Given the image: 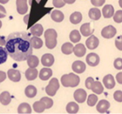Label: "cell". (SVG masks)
I'll list each match as a JSON object with an SVG mask.
<instances>
[{
    "mask_svg": "<svg viewBox=\"0 0 122 114\" xmlns=\"http://www.w3.org/2000/svg\"><path fill=\"white\" fill-rule=\"evenodd\" d=\"M44 37H45L46 41V46L49 49H53L56 46L57 41H56V38H57V33H56V30L53 28H49L44 33Z\"/></svg>",
    "mask_w": 122,
    "mask_h": 114,
    "instance_id": "3",
    "label": "cell"
},
{
    "mask_svg": "<svg viewBox=\"0 0 122 114\" xmlns=\"http://www.w3.org/2000/svg\"><path fill=\"white\" fill-rule=\"evenodd\" d=\"M94 83V79L92 77H89L86 80V87L87 89H92V87Z\"/></svg>",
    "mask_w": 122,
    "mask_h": 114,
    "instance_id": "41",
    "label": "cell"
},
{
    "mask_svg": "<svg viewBox=\"0 0 122 114\" xmlns=\"http://www.w3.org/2000/svg\"><path fill=\"white\" fill-rule=\"evenodd\" d=\"M6 49L8 55L17 62L27 60L32 53L31 38L25 32L12 33L6 39Z\"/></svg>",
    "mask_w": 122,
    "mask_h": 114,
    "instance_id": "1",
    "label": "cell"
},
{
    "mask_svg": "<svg viewBox=\"0 0 122 114\" xmlns=\"http://www.w3.org/2000/svg\"><path fill=\"white\" fill-rule=\"evenodd\" d=\"M8 78L11 81L15 82H18L21 80V73L18 70H16V69H9L8 72Z\"/></svg>",
    "mask_w": 122,
    "mask_h": 114,
    "instance_id": "11",
    "label": "cell"
},
{
    "mask_svg": "<svg viewBox=\"0 0 122 114\" xmlns=\"http://www.w3.org/2000/svg\"><path fill=\"white\" fill-rule=\"evenodd\" d=\"M11 95L8 92H3L0 94V103H2L4 106H7L10 103H11Z\"/></svg>",
    "mask_w": 122,
    "mask_h": 114,
    "instance_id": "22",
    "label": "cell"
},
{
    "mask_svg": "<svg viewBox=\"0 0 122 114\" xmlns=\"http://www.w3.org/2000/svg\"><path fill=\"white\" fill-rule=\"evenodd\" d=\"M8 53L7 51L6 48H3V47H0V64H3L8 59Z\"/></svg>",
    "mask_w": 122,
    "mask_h": 114,
    "instance_id": "33",
    "label": "cell"
},
{
    "mask_svg": "<svg viewBox=\"0 0 122 114\" xmlns=\"http://www.w3.org/2000/svg\"><path fill=\"white\" fill-rule=\"evenodd\" d=\"M116 47L117 49L122 51V35L118 36L117 38L116 39Z\"/></svg>",
    "mask_w": 122,
    "mask_h": 114,
    "instance_id": "42",
    "label": "cell"
},
{
    "mask_svg": "<svg viewBox=\"0 0 122 114\" xmlns=\"http://www.w3.org/2000/svg\"><path fill=\"white\" fill-rule=\"evenodd\" d=\"M116 80L120 84H122V72L116 74Z\"/></svg>",
    "mask_w": 122,
    "mask_h": 114,
    "instance_id": "46",
    "label": "cell"
},
{
    "mask_svg": "<svg viewBox=\"0 0 122 114\" xmlns=\"http://www.w3.org/2000/svg\"><path fill=\"white\" fill-rule=\"evenodd\" d=\"M113 18H114V21L117 23H120L122 22V11L121 10H118L116 11V13H114L113 15Z\"/></svg>",
    "mask_w": 122,
    "mask_h": 114,
    "instance_id": "37",
    "label": "cell"
},
{
    "mask_svg": "<svg viewBox=\"0 0 122 114\" xmlns=\"http://www.w3.org/2000/svg\"><path fill=\"white\" fill-rule=\"evenodd\" d=\"M114 67L116 69H118V70H121L122 69V58H118L115 60L114 62Z\"/></svg>",
    "mask_w": 122,
    "mask_h": 114,
    "instance_id": "40",
    "label": "cell"
},
{
    "mask_svg": "<svg viewBox=\"0 0 122 114\" xmlns=\"http://www.w3.org/2000/svg\"><path fill=\"white\" fill-rule=\"evenodd\" d=\"M60 87V84H59V82H58V80L56 78H52L50 80L48 85L46 87V93H47V95H49V96L51 97H53L55 96V94L56 93V92L57 90L59 89Z\"/></svg>",
    "mask_w": 122,
    "mask_h": 114,
    "instance_id": "4",
    "label": "cell"
},
{
    "mask_svg": "<svg viewBox=\"0 0 122 114\" xmlns=\"http://www.w3.org/2000/svg\"><path fill=\"white\" fill-rule=\"evenodd\" d=\"M65 3H68V4H72L76 2V0H64Z\"/></svg>",
    "mask_w": 122,
    "mask_h": 114,
    "instance_id": "49",
    "label": "cell"
},
{
    "mask_svg": "<svg viewBox=\"0 0 122 114\" xmlns=\"http://www.w3.org/2000/svg\"><path fill=\"white\" fill-rule=\"evenodd\" d=\"M27 65H28L29 68H37L39 64V59L37 56H34V55H30V56L27 58Z\"/></svg>",
    "mask_w": 122,
    "mask_h": 114,
    "instance_id": "25",
    "label": "cell"
},
{
    "mask_svg": "<svg viewBox=\"0 0 122 114\" xmlns=\"http://www.w3.org/2000/svg\"><path fill=\"white\" fill-rule=\"evenodd\" d=\"M17 11L19 14H25L28 10L27 0H17L16 1Z\"/></svg>",
    "mask_w": 122,
    "mask_h": 114,
    "instance_id": "8",
    "label": "cell"
},
{
    "mask_svg": "<svg viewBox=\"0 0 122 114\" xmlns=\"http://www.w3.org/2000/svg\"><path fill=\"white\" fill-rule=\"evenodd\" d=\"M71 68L76 73H82L86 70V64L83 62L77 60V61H75L72 63Z\"/></svg>",
    "mask_w": 122,
    "mask_h": 114,
    "instance_id": "12",
    "label": "cell"
},
{
    "mask_svg": "<svg viewBox=\"0 0 122 114\" xmlns=\"http://www.w3.org/2000/svg\"><path fill=\"white\" fill-rule=\"evenodd\" d=\"M73 53H75V55L78 58H81L86 53V48L82 43H78L76 44L73 48Z\"/></svg>",
    "mask_w": 122,
    "mask_h": 114,
    "instance_id": "15",
    "label": "cell"
},
{
    "mask_svg": "<svg viewBox=\"0 0 122 114\" xmlns=\"http://www.w3.org/2000/svg\"><path fill=\"white\" fill-rule=\"evenodd\" d=\"M32 1H33V0H28V3H29V5H30V6L32 5ZM36 2H37V3H39L40 0H36Z\"/></svg>",
    "mask_w": 122,
    "mask_h": 114,
    "instance_id": "50",
    "label": "cell"
},
{
    "mask_svg": "<svg viewBox=\"0 0 122 114\" xmlns=\"http://www.w3.org/2000/svg\"><path fill=\"white\" fill-rule=\"evenodd\" d=\"M6 9H5L4 7H3L1 4H0V18H3L6 17Z\"/></svg>",
    "mask_w": 122,
    "mask_h": 114,
    "instance_id": "44",
    "label": "cell"
},
{
    "mask_svg": "<svg viewBox=\"0 0 122 114\" xmlns=\"http://www.w3.org/2000/svg\"><path fill=\"white\" fill-rule=\"evenodd\" d=\"M28 19H29V14H27L26 16L24 17V18H23V20H24V23L26 24L28 23Z\"/></svg>",
    "mask_w": 122,
    "mask_h": 114,
    "instance_id": "48",
    "label": "cell"
},
{
    "mask_svg": "<svg viewBox=\"0 0 122 114\" xmlns=\"http://www.w3.org/2000/svg\"><path fill=\"white\" fill-rule=\"evenodd\" d=\"M25 95L29 98H32L37 95V88L34 86L29 85L25 88Z\"/></svg>",
    "mask_w": 122,
    "mask_h": 114,
    "instance_id": "29",
    "label": "cell"
},
{
    "mask_svg": "<svg viewBox=\"0 0 122 114\" xmlns=\"http://www.w3.org/2000/svg\"><path fill=\"white\" fill-rule=\"evenodd\" d=\"M86 47L89 49H91V50L95 49V48H97L98 45H99V39H98L96 36L92 34V35L86 39Z\"/></svg>",
    "mask_w": 122,
    "mask_h": 114,
    "instance_id": "9",
    "label": "cell"
},
{
    "mask_svg": "<svg viewBox=\"0 0 122 114\" xmlns=\"http://www.w3.org/2000/svg\"><path fill=\"white\" fill-rule=\"evenodd\" d=\"M115 13L114 7L111 4H107L102 8V14L105 18H110L113 17Z\"/></svg>",
    "mask_w": 122,
    "mask_h": 114,
    "instance_id": "18",
    "label": "cell"
},
{
    "mask_svg": "<svg viewBox=\"0 0 122 114\" xmlns=\"http://www.w3.org/2000/svg\"><path fill=\"white\" fill-rule=\"evenodd\" d=\"M1 27H2V21L0 20V28H1Z\"/></svg>",
    "mask_w": 122,
    "mask_h": 114,
    "instance_id": "53",
    "label": "cell"
},
{
    "mask_svg": "<svg viewBox=\"0 0 122 114\" xmlns=\"http://www.w3.org/2000/svg\"><path fill=\"white\" fill-rule=\"evenodd\" d=\"M87 64L91 67H96L100 63V57L98 56L97 53H91L86 56V58Z\"/></svg>",
    "mask_w": 122,
    "mask_h": 114,
    "instance_id": "6",
    "label": "cell"
},
{
    "mask_svg": "<svg viewBox=\"0 0 122 114\" xmlns=\"http://www.w3.org/2000/svg\"><path fill=\"white\" fill-rule=\"evenodd\" d=\"M66 110L68 113H76L79 111V106L74 102H71V103H69L66 105Z\"/></svg>",
    "mask_w": 122,
    "mask_h": 114,
    "instance_id": "31",
    "label": "cell"
},
{
    "mask_svg": "<svg viewBox=\"0 0 122 114\" xmlns=\"http://www.w3.org/2000/svg\"><path fill=\"white\" fill-rule=\"evenodd\" d=\"M30 32L33 36L40 37L43 33V27H42V25H41L39 23L35 24V25H33L30 28Z\"/></svg>",
    "mask_w": 122,
    "mask_h": 114,
    "instance_id": "20",
    "label": "cell"
},
{
    "mask_svg": "<svg viewBox=\"0 0 122 114\" xmlns=\"http://www.w3.org/2000/svg\"><path fill=\"white\" fill-rule=\"evenodd\" d=\"M51 18L53 21L56 22V23H61L64 19V14L59 10H54L53 12H51Z\"/></svg>",
    "mask_w": 122,
    "mask_h": 114,
    "instance_id": "21",
    "label": "cell"
},
{
    "mask_svg": "<svg viewBox=\"0 0 122 114\" xmlns=\"http://www.w3.org/2000/svg\"><path fill=\"white\" fill-rule=\"evenodd\" d=\"M82 19V15L80 12H75V13H71L70 16V21L73 24H78L81 21Z\"/></svg>",
    "mask_w": 122,
    "mask_h": 114,
    "instance_id": "30",
    "label": "cell"
},
{
    "mask_svg": "<svg viewBox=\"0 0 122 114\" xmlns=\"http://www.w3.org/2000/svg\"><path fill=\"white\" fill-rule=\"evenodd\" d=\"M92 4L95 7H101L105 3L106 0H91Z\"/></svg>",
    "mask_w": 122,
    "mask_h": 114,
    "instance_id": "43",
    "label": "cell"
},
{
    "mask_svg": "<svg viewBox=\"0 0 122 114\" xmlns=\"http://www.w3.org/2000/svg\"><path fill=\"white\" fill-rule=\"evenodd\" d=\"M18 113L20 114H29L32 113V108H31L30 105L28 103H21L18 108Z\"/></svg>",
    "mask_w": 122,
    "mask_h": 114,
    "instance_id": "24",
    "label": "cell"
},
{
    "mask_svg": "<svg viewBox=\"0 0 122 114\" xmlns=\"http://www.w3.org/2000/svg\"><path fill=\"white\" fill-rule=\"evenodd\" d=\"M92 90L94 93L97 94H101L104 91V87L102 86L101 82H100L99 81H94V83L92 87Z\"/></svg>",
    "mask_w": 122,
    "mask_h": 114,
    "instance_id": "27",
    "label": "cell"
},
{
    "mask_svg": "<svg viewBox=\"0 0 122 114\" xmlns=\"http://www.w3.org/2000/svg\"><path fill=\"white\" fill-rule=\"evenodd\" d=\"M41 100H42V101L44 103H45V105H46V109H49V108H51V107H52V105H53L52 99H51V98H47V97H43V98H41Z\"/></svg>",
    "mask_w": 122,
    "mask_h": 114,
    "instance_id": "36",
    "label": "cell"
},
{
    "mask_svg": "<svg viewBox=\"0 0 122 114\" xmlns=\"http://www.w3.org/2000/svg\"><path fill=\"white\" fill-rule=\"evenodd\" d=\"M119 5L122 8V0H119Z\"/></svg>",
    "mask_w": 122,
    "mask_h": 114,
    "instance_id": "52",
    "label": "cell"
},
{
    "mask_svg": "<svg viewBox=\"0 0 122 114\" xmlns=\"http://www.w3.org/2000/svg\"><path fill=\"white\" fill-rule=\"evenodd\" d=\"M86 92L82 88H79L74 92V98L79 103H83L86 100Z\"/></svg>",
    "mask_w": 122,
    "mask_h": 114,
    "instance_id": "7",
    "label": "cell"
},
{
    "mask_svg": "<svg viewBox=\"0 0 122 114\" xmlns=\"http://www.w3.org/2000/svg\"><path fill=\"white\" fill-rule=\"evenodd\" d=\"M70 40L72 43H78L81 40V33L79 31L73 30L70 33Z\"/></svg>",
    "mask_w": 122,
    "mask_h": 114,
    "instance_id": "34",
    "label": "cell"
},
{
    "mask_svg": "<svg viewBox=\"0 0 122 114\" xmlns=\"http://www.w3.org/2000/svg\"><path fill=\"white\" fill-rule=\"evenodd\" d=\"M103 83L107 89H112L116 86V81L111 74H108V75L105 76L103 78Z\"/></svg>",
    "mask_w": 122,
    "mask_h": 114,
    "instance_id": "10",
    "label": "cell"
},
{
    "mask_svg": "<svg viewBox=\"0 0 122 114\" xmlns=\"http://www.w3.org/2000/svg\"><path fill=\"white\" fill-rule=\"evenodd\" d=\"M6 73H5L4 72H3V71H0V83H1L2 82H3V81L6 79Z\"/></svg>",
    "mask_w": 122,
    "mask_h": 114,
    "instance_id": "45",
    "label": "cell"
},
{
    "mask_svg": "<svg viewBox=\"0 0 122 114\" xmlns=\"http://www.w3.org/2000/svg\"><path fill=\"white\" fill-rule=\"evenodd\" d=\"M73 48L74 46L71 43H65L62 46H61V52L62 53L66 55H69L73 53Z\"/></svg>",
    "mask_w": 122,
    "mask_h": 114,
    "instance_id": "32",
    "label": "cell"
},
{
    "mask_svg": "<svg viewBox=\"0 0 122 114\" xmlns=\"http://www.w3.org/2000/svg\"><path fill=\"white\" fill-rule=\"evenodd\" d=\"M116 34V28L113 27L112 25H109L105 27L101 30V36L105 38H112Z\"/></svg>",
    "mask_w": 122,
    "mask_h": 114,
    "instance_id": "5",
    "label": "cell"
},
{
    "mask_svg": "<svg viewBox=\"0 0 122 114\" xmlns=\"http://www.w3.org/2000/svg\"><path fill=\"white\" fill-rule=\"evenodd\" d=\"M51 75H52L51 69L49 68H44L41 69L40 73H39V77H40L41 80L46 81V80H48V78L51 77Z\"/></svg>",
    "mask_w": 122,
    "mask_h": 114,
    "instance_id": "19",
    "label": "cell"
},
{
    "mask_svg": "<svg viewBox=\"0 0 122 114\" xmlns=\"http://www.w3.org/2000/svg\"><path fill=\"white\" fill-rule=\"evenodd\" d=\"M101 16V10L97 8H92L90 9L89 11V18L92 20H99Z\"/></svg>",
    "mask_w": 122,
    "mask_h": 114,
    "instance_id": "23",
    "label": "cell"
},
{
    "mask_svg": "<svg viewBox=\"0 0 122 114\" xmlns=\"http://www.w3.org/2000/svg\"><path fill=\"white\" fill-rule=\"evenodd\" d=\"M97 101H98V98L97 95L91 94V95H89L88 98H87V104L90 107H93L97 104Z\"/></svg>",
    "mask_w": 122,
    "mask_h": 114,
    "instance_id": "35",
    "label": "cell"
},
{
    "mask_svg": "<svg viewBox=\"0 0 122 114\" xmlns=\"http://www.w3.org/2000/svg\"><path fill=\"white\" fill-rule=\"evenodd\" d=\"M61 84L66 87H74L80 83V77L75 73L64 74L61 78Z\"/></svg>",
    "mask_w": 122,
    "mask_h": 114,
    "instance_id": "2",
    "label": "cell"
},
{
    "mask_svg": "<svg viewBox=\"0 0 122 114\" xmlns=\"http://www.w3.org/2000/svg\"><path fill=\"white\" fill-rule=\"evenodd\" d=\"M5 44H6V39H5V38L0 36V46H3Z\"/></svg>",
    "mask_w": 122,
    "mask_h": 114,
    "instance_id": "47",
    "label": "cell"
},
{
    "mask_svg": "<svg viewBox=\"0 0 122 114\" xmlns=\"http://www.w3.org/2000/svg\"><path fill=\"white\" fill-rule=\"evenodd\" d=\"M31 44H32V48L35 49H39L42 47L43 42L41 38H39V37H36L34 36L33 38H31Z\"/></svg>",
    "mask_w": 122,
    "mask_h": 114,
    "instance_id": "28",
    "label": "cell"
},
{
    "mask_svg": "<svg viewBox=\"0 0 122 114\" xmlns=\"http://www.w3.org/2000/svg\"><path fill=\"white\" fill-rule=\"evenodd\" d=\"M8 1H9V0H0V3H2V4H5V3H7Z\"/></svg>",
    "mask_w": 122,
    "mask_h": 114,
    "instance_id": "51",
    "label": "cell"
},
{
    "mask_svg": "<svg viewBox=\"0 0 122 114\" xmlns=\"http://www.w3.org/2000/svg\"><path fill=\"white\" fill-rule=\"evenodd\" d=\"M80 31H81V33L84 37H89V36L92 35L94 32L93 29L91 28V24L88 23L82 24V25L81 26Z\"/></svg>",
    "mask_w": 122,
    "mask_h": 114,
    "instance_id": "17",
    "label": "cell"
},
{
    "mask_svg": "<svg viewBox=\"0 0 122 114\" xmlns=\"http://www.w3.org/2000/svg\"><path fill=\"white\" fill-rule=\"evenodd\" d=\"M38 75V71L36 68H29L25 72V77L28 81H32L37 78Z\"/></svg>",
    "mask_w": 122,
    "mask_h": 114,
    "instance_id": "16",
    "label": "cell"
},
{
    "mask_svg": "<svg viewBox=\"0 0 122 114\" xmlns=\"http://www.w3.org/2000/svg\"><path fill=\"white\" fill-rule=\"evenodd\" d=\"M42 64L44 67H51L54 63V57L52 54L46 53L42 57Z\"/></svg>",
    "mask_w": 122,
    "mask_h": 114,
    "instance_id": "14",
    "label": "cell"
},
{
    "mask_svg": "<svg viewBox=\"0 0 122 114\" xmlns=\"http://www.w3.org/2000/svg\"><path fill=\"white\" fill-rule=\"evenodd\" d=\"M110 108V103L107 100H101L97 103V110L100 113H105Z\"/></svg>",
    "mask_w": 122,
    "mask_h": 114,
    "instance_id": "13",
    "label": "cell"
},
{
    "mask_svg": "<svg viewBox=\"0 0 122 114\" xmlns=\"http://www.w3.org/2000/svg\"><path fill=\"white\" fill-rule=\"evenodd\" d=\"M33 110L36 112V113H43L44 110L46 109V105L42 100L40 101H37V102H35L33 103Z\"/></svg>",
    "mask_w": 122,
    "mask_h": 114,
    "instance_id": "26",
    "label": "cell"
},
{
    "mask_svg": "<svg viewBox=\"0 0 122 114\" xmlns=\"http://www.w3.org/2000/svg\"><path fill=\"white\" fill-rule=\"evenodd\" d=\"M52 4L56 8H62V7L65 6L66 3H65L64 0H53Z\"/></svg>",
    "mask_w": 122,
    "mask_h": 114,
    "instance_id": "39",
    "label": "cell"
},
{
    "mask_svg": "<svg viewBox=\"0 0 122 114\" xmlns=\"http://www.w3.org/2000/svg\"><path fill=\"white\" fill-rule=\"evenodd\" d=\"M114 99L118 103L122 102V92L120 90H117L114 92Z\"/></svg>",
    "mask_w": 122,
    "mask_h": 114,
    "instance_id": "38",
    "label": "cell"
}]
</instances>
